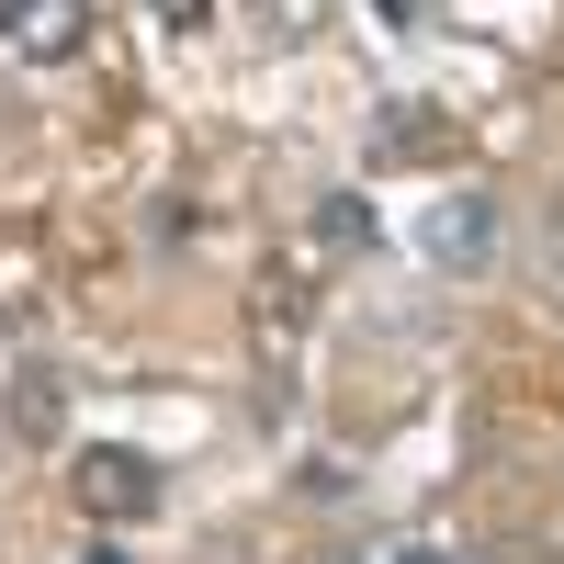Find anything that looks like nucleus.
<instances>
[{"label":"nucleus","mask_w":564,"mask_h":564,"mask_svg":"<svg viewBox=\"0 0 564 564\" xmlns=\"http://www.w3.org/2000/svg\"><path fill=\"white\" fill-rule=\"evenodd\" d=\"M0 45L34 57V68H57V57L90 45V0H0Z\"/></svg>","instance_id":"obj_2"},{"label":"nucleus","mask_w":564,"mask_h":564,"mask_svg":"<svg viewBox=\"0 0 564 564\" xmlns=\"http://www.w3.org/2000/svg\"><path fill=\"white\" fill-rule=\"evenodd\" d=\"M372 564H475V553H452V542H395V553H372Z\"/></svg>","instance_id":"obj_5"},{"label":"nucleus","mask_w":564,"mask_h":564,"mask_svg":"<svg viewBox=\"0 0 564 564\" xmlns=\"http://www.w3.org/2000/svg\"><path fill=\"white\" fill-rule=\"evenodd\" d=\"M316 238H327V249H361V238H372V204H361V193H327Z\"/></svg>","instance_id":"obj_4"},{"label":"nucleus","mask_w":564,"mask_h":564,"mask_svg":"<svg viewBox=\"0 0 564 564\" xmlns=\"http://www.w3.org/2000/svg\"><path fill=\"white\" fill-rule=\"evenodd\" d=\"M68 497L90 508V520H159V463L148 452H113V441H90L68 463Z\"/></svg>","instance_id":"obj_1"},{"label":"nucleus","mask_w":564,"mask_h":564,"mask_svg":"<svg viewBox=\"0 0 564 564\" xmlns=\"http://www.w3.org/2000/svg\"><path fill=\"white\" fill-rule=\"evenodd\" d=\"M486 238H497V215H486V193H452V204L430 215V249H441V260H486Z\"/></svg>","instance_id":"obj_3"},{"label":"nucleus","mask_w":564,"mask_h":564,"mask_svg":"<svg viewBox=\"0 0 564 564\" xmlns=\"http://www.w3.org/2000/svg\"><path fill=\"white\" fill-rule=\"evenodd\" d=\"M79 564H124V553H113V542H90V553H79Z\"/></svg>","instance_id":"obj_8"},{"label":"nucleus","mask_w":564,"mask_h":564,"mask_svg":"<svg viewBox=\"0 0 564 564\" xmlns=\"http://www.w3.org/2000/svg\"><path fill=\"white\" fill-rule=\"evenodd\" d=\"M271 12H282V23H316V12H327V0H271Z\"/></svg>","instance_id":"obj_7"},{"label":"nucleus","mask_w":564,"mask_h":564,"mask_svg":"<svg viewBox=\"0 0 564 564\" xmlns=\"http://www.w3.org/2000/svg\"><path fill=\"white\" fill-rule=\"evenodd\" d=\"M159 12H170V23H181V34H193V23H204V12H215V0H159Z\"/></svg>","instance_id":"obj_6"}]
</instances>
